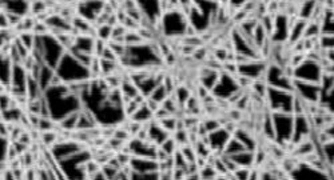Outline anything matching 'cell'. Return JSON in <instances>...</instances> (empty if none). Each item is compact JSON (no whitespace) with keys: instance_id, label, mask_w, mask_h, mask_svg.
I'll return each instance as SVG.
<instances>
[{"instance_id":"6da1fadb","label":"cell","mask_w":334,"mask_h":180,"mask_svg":"<svg viewBox=\"0 0 334 180\" xmlns=\"http://www.w3.org/2000/svg\"><path fill=\"white\" fill-rule=\"evenodd\" d=\"M79 115H81V110L70 112L69 115H66L63 119H60L59 121H58V125H59L63 131H67V132H69V131H75L78 125V120H79Z\"/></svg>"},{"instance_id":"7a4b0ae2","label":"cell","mask_w":334,"mask_h":180,"mask_svg":"<svg viewBox=\"0 0 334 180\" xmlns=\"http://www.w3.org/2000/svg\"><path fill=\"white\" fill-rule=\"evenodd\" d=\"M168 96H170V92H168V90L166 88V86L163 84V82H161L158 86L155 87L154 90H153V92H151L149 98L153 99V100H155V102H158V103L162 104L163 102H165V100L168 98Z\"/></svg>"},{"instance_id":"3957f363","label":"cell","mask_w":334,"mask_h":180,"mask_svg":"<svg viewBox=\"0 0 334 180\" xmlns=\"http://www.w3.org/2000/svg\"><path fill=\"white\" fill-rule=\"evenodd\" d=\"M112 28H114V26L108 24V23H104V24H102V26L98 28V32H96V36H98V39H102V40H104V42H108V40H111Z\"/></svg>"}]
</instances>
